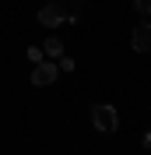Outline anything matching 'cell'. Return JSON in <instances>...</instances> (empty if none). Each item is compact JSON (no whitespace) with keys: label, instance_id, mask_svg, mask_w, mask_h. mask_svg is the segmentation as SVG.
<instances>
[{"label":"cell","instance_id":"obj_4","mask_svg":"<svg viewBox=\"0 0 151 155\" xmlns=\"http://www.w3.org/2000/svg\"><path fill=\"white\" fill-rule=\"evenodd\" d=\"M130 46H133V53H151V21H141V25L133 28Z\"/></svg>","mask_w":151,"mask_h":155},{"label":"cell","instance_id":"obj_5","mask_svg":"<svg viewBox=\"0 0 151 155\" xmlns=\"http://www.w3.org/2000/svg\"><path fill=\"white\" fill-rule=\"evenodd\" d=\"M42 53H46V57H53V60H63V39H46V42H42Z\"/></svg>","mask_w":151,"mask_h":155},{"label":"cell","instance_id":"obj_8","mask_svg":"<svg viewBox=\"0 0 151 155\" xmlns=\"http://www.w3.org/2000/svg\"><path fill=\"white\" fill-rule=\"evenodd\" d=\"M77 67V64H74V60H70V57H63V60H60V71H63V74H70V71H74Z\"/></svg>","mask_w":151,"mask_h":155},{"label":"cell","instance_id":"obj_9","mask_svg":"<svg viewBox=\"0 0 151 155\" xmlns=\"http://www.w3.org/2000/svg\"><path fill=\"white\" fill-rule=\"evenodd\" d=\"M144 148H151V130H148V134H144Z\"/></svg>","mask_w":151,"mask_h":155},{"label":"cell","instance_id":"obj_10","mask_svg":"<svg viewBox=\"0 0 151 155\" xmlns=\"http://www.w3.org/2000/svg\"><path fill=\"white\" fill-rule=\"evenodd\" d=\"M49 4H53V0H49Z\"/></svg>","mask_w":151,"mask_h":155},{"label":"cell","instance_id":"obj_7","mask_svg":"<svg viewBox=\"0 0 151 155\" xmlns=\"http://www.w3.org/2000/svg\"><path fill=\"white\" fill-rule=\"evenodd\" d=\"M133 7H137L144 18H148V14H151V0H133Z\"/></svg>","mask_w":151,"mask_h":155},{"label":"cell","instance_id":"obj_2","mask_svg":"<svg viewBox=\"0 0 151 155\" xmlns=\"http://www.w3.org/2000/svg\"><path fill=\"white\" fill-rule=\"evenodd\" d=\"M63 21H70L63 0H53V4H46V7L39 11V25H42V28H60Z\"/></svg>","mask_w":151,"mask_h":155},{"label":"cell","instance_id":"obj_3","mask_svg":"<svg viewBox=\"0 0 151 155\" xmlns=\"http://www.w3.org/2000/svg\"><path fill=\"white\" fill-rule=\"evenodd\" d=\"M56 74H60V64L56 60H46V64H39V67H32V85L35 88H46V85H53L56 81Z\"/></svg>","mask_w":151,"mask_h":155},{"label":"cell","instance_id":"obj_6","mask_svg":"<svg viewBox=\"0 0 151 155\" xmlns=\"http://www.w3.org/2000/svg\"><path fill=\"white\" fill-rule=\"evenodd\" d=\"M42 57H46V53H42V46H28V64H35V67H39V64H46Z\"/></svg>","mask_w":151,"mask_h":155},{"label":"cell","instance_id":"obj_1","mask_svg":"<svg viewBox=\"0 0 151 155\" xmlns=\"http://www.w3.org/2000/svg\"><path fill=\"white\" fill-rule=\"evenodd\" d=\"M92 124H95V130H102V134H116V130H120V113H116L109 102H95L92 106Z\"/></svg>","mask_w":151,"mask_h":155}]
</instances>
